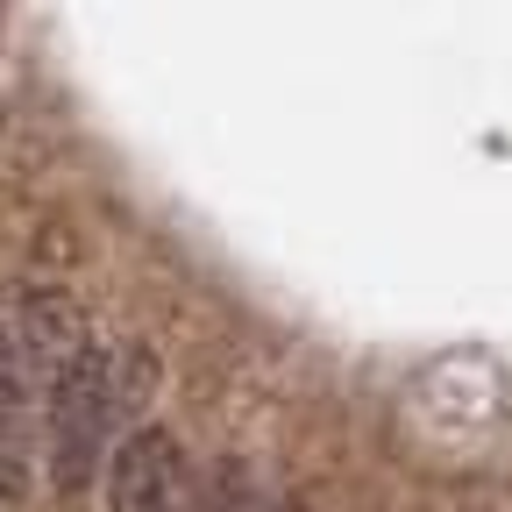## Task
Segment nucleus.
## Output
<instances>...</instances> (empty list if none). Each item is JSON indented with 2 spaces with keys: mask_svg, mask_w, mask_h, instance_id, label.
Listing matches in <instances>:
<instances>
[{
  "mask_svg": "<svg viewBox=\"0 0 512 512\" xmlns=\"http://www.w3.org/2000/svg\"><path fill=\"white\" fill-rule=\"evenodd\" d=\"M143 384H157V356L143 349H107V342H86L72 363H64L50 384H43V420H50V484L64 498H79L93 484L100 463H114L107 448H121V420L136 413Z\"/></svg>",
  "mask_w": 512,
  "mask_h": 512,
  "instance_id": "1",
  "label": "nucleus"
},
{
  "mask_svg": "<svg viewBox=\"0 0 512 512\" xmlns=\"http://www.w3.org/2000/svg\"><path fill=\"white\" fill-rule=\"evenodd\" d=\"M228 512H278V498H271V491H235Z\"/></svg>",
  "mask_w": 512,
  "mask_h": 512,
  "instance_id": "5",
  "label": "nucleus"
},
{
  "mask_svg": "<svg viewBox=\"0 0 512 512\" xmlns=\"http://www.w3.org/2000/svg\"><path fill=\"white\" fill-rule=\"evenodd\" d=\"M185 441L157 420L128 427L107 463V512H185Z\"/></svg>",
  "mask_w": 512,
  "mask_h": 512,
  "instance_id": "2",
  "label": "nucleus"
},
{
  "mask_svg": "<svg viewBox=\"0 0 512 512\" xmlns=\"http://www.w3.org/2000/svg\"><path fill=\"white\" fill-rule=\"evenodd\" d=\"M15 349H22V363H29V384L43 377H57L64 363H72L93 335H86V320H79V306H72V292H50V285H29L22 299H15Z\"/></svg>",
  "mask_w": 512,
  "mask_h": 512,
  "instance_id": "3",
  "label": "nucleus"
},
{
  "mask_svg": "<svg viewBox=\"0 0 512 512\" xmlns=\"http://www.w3.org/2000/svg\"><path fill=\"white\" fill-rule=\"evenodd\" d=\"M22 406H29V363L15 328L0 320V498H22Z\"/></svg>",
  "mask_w": 512,
  "mask_h": 512,
  "instance_id": "4",
  "label": "nucleus"
}]
</instances>
